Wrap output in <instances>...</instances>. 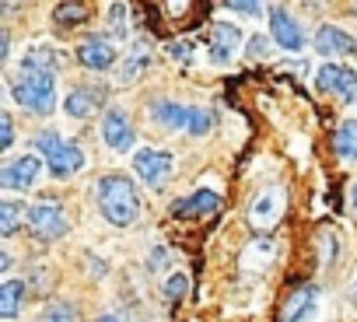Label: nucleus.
<instances>
[{
    "label": "nucleus",
    "mask_w": 357,
    "mask_h": 322,
    "mask_svg": "<svg viewBox=\"0 0 357 322\" xmlns=\"http://www.w3.org/2000/svg\"><path fill=\"white\" fill-rule=\"evenodd\" d=\"M98 210H102L105 221L116 224V228L133 224V221L140 217V197H137V186H133L126 176H119V172L105 176V179L98 183Z\"/></svg>",
    "instance_id": "1"
},
{
    "label": "nucleus",
    "mask_w": 357,
    "mask_h": 322,
    "mask_svg": "<svg viewBox=\"0 0 357 322\" xmlns=\"http://www.w3.org/2000/svg\"><path fill=\"white\" fill-rule=\"evenodd\" d=\"M11 95L18 105H25L29 112H53L56 105V74L53 70H32V67H22V74L11 81Z\"/></svg>",
    "instance_id": "2"
},
{
    "label": "nucleus",
    "mask_w": 357,
    "mask_h": 322,
    "mask_svg": "<svg viewBox=\"0 0 357 322\" xmlns=\"http://www.w3.org/2000/svg\"><path fill=\"white\" fill-rule=\"evenodd\" d=\"M36 147H39V154L46 158V165H50V172L56 176V179H70V176H77L81 169H84V147H77L74 140H67L63 133H56V130H43L39 137H36Z\"/></svg>",
    "instance_id": "3"
},
{
    "label": "nucleus",
    "mask_w": 357,
    "mask_h": 322,
    "mask_svg": "<svg viewBox=\"0 0 357 322\" xmlns=\"http://www.w3.org/2000/svg\"><path fill=\"white\" fill-rule=\"evenodd\" d=\"M151 116H154V123H161V126H168V130H186V133H193V137H207V133L214 130V116H211V109H204V105H178V102L158 98V102L151 105Z\"/></svg>",
    "instance_id": "4"
},
{
    "label": "nucleus",
    "mask_w": 357,
    "mask_h": 322,
    "mask_svg": "<svg viewBox=\"0 0 357 322\" xmlns=\"http://www.w3.org/2000/svg\"><path fill=\"white\" fill-rule=\"evenodd\" d=\"M172 169H175V161H172L168 151H158V147H137L133 151V172L154 190L168 183Z\"/></svg>",
    "instance_id": "5"
},
{
    "label": "nucleus",
    "mask_w": 357,
    "mask_h": 322,
    "mask_svg": "<svg viewBox=\"0 0 357 322\" xmlns=\"http://www.w3.org/2000/svg\"><path fill=\"white\" fill-rule=\"evenodd\" d=\"M315 84H319V91L336 95V98H343L347 105H357V74H354L350 67L322 63L319 74H315Z\"/></svg>",
    "instance_id": "6"
},
{
    "label": "nucleus",
    "mask_w": 357,
    "mask_h": 322,
    "mask_svg": "<svg viewBox=\"0 0 357 322\" xmlns=\"http://www.w3.org/2000/svg\"><path fill=\"white\" fill-rule=\"evenodd\" d=\"M25 217H29V228L39 238H63L67 228H70L67 217H63V207H56V204H36V207L25 210Z\"/></svg>",
    "instance_id": "7"
},
{
    "label": "nucleus",
    "mask_w": 357,
    "mask_h": 322,
    "mask_svg": "<svg viewBox=\"0 0 357 322\" xmlns=\"http://www.w3.org/2000/svg\"><path fill=\"white\" fill-rule=\"evenodd\" d=\"M116 43L105 39V36H88L81 46H77V60L88 67V70H109L116 63Z\"/></svg>",
    "instance_id": "8"
},
{
    "label": "nucleus",
    "mask_w": 357,
    "mask_h": 322,
    "mask_svg": "<svg viewBox=\"0 0 357 322\" xmlns=\"http://www.w3.org/2000/svg\"><path fill=\"white\" fill-rule=\"evenodd\" d=\"M270 36H273V43H277L280 49H287V53H298V49L305 46V36H301L298 22H294L284 8H270Z\"/></svg>",
    "instance_id": "9"
},
{
    "label": "nucleus",
    "mask_w": 357,
    "mask_h": 322,
    "mask_svg": "<svg viewBox=\"0 0 357 322\" xmlns=\"http://www.w3.org/2000/svg\"><path fill=\"white\" fill-rule=\"evenodd\" d=\"M102 140H105V147H112V151H130L133 147V126H130V119H126V112L123 109H109L105 116H102Z\"/></svg>",
    "instance_id": "10"
},
{
    "label": "nucleus",
    "mask_w": 357,
    "mask_h": 322,
    "mask_svg": "<svg viewBox=\"0 0 357 322\" xmlns=\"http://www.w3.org/2000/svg\"><path fill=\"white\" fill-rule=\"evenodd\" d=\"M43 172V161L25 154V158H15L11 165H4V172H0V183H4L8 190H32L36 179Z\"/></svg>",
    "instance_id": "11"
},
{
    "label": "nucleus",
    "mask_w": 357,
    "mask_h": 322,
    "mask_svg": "<svg viewBox=\"0 0 357 322\" xmlns=\"http://www.w3.org/2000/svg\"><path fill=\"white\" fill-rule=\"evenodd\" d=\"M315 49L322 56H357V43L336 25H322L315 32Z\"/></svg>",
    "instance_id": "12"
},
{
    "label": "nucleus",
    "mask_w": 357,
    "mask_h": 322,
    "mask_svg": "<svg viewBox=\"0 0 357 322\" xmlns=\"http://www.w3.org/2000/svg\"><path fill=\"white\" fill-rule=\"evenodd\" d=\"M319 315V287H298L284 305V322H312Z\"/></svg>",
    "instance_id": "13"
},
{
    "label": "nucleus",
    "mask_w": 357,
    "mask_h": 322,
    "mask_svg": "<svg viewBox=\"0 0 357 322\" xmlns=\"http://www.w3.org/2000/svg\"><path fill=\"white\" fill-rule=\"evenodd\" d=\"M280 207H284V193H280L277 186H266V190L249 204V221L259 224V228H266V224H273V221L280 217Z\"/></svg>",
    "instance_id": "14"
},
{
    "label": "nucleus",
    "mask_w": 357,
    "mask_h": 322,
    "mask_svg": "<svg viewBox=\"0 0 357 322\" xmlns=\"http://www.w3.org/2000/svg\"><path fill=\"white\" fill-rule=\"evenodd\" d=\"M238 43H242L238 25H231V22L214 25V36H211V60H214V63H231Z\"/></svg>",
    "instance_id": "15"
},
{
    "label": "nucleus",
    "mask_w": 357,
    "mask_h": 322,
    "mask_svg": "<svg viewBox=\"0 0 357 322\" xmlns=\"http://www.w3.org/2000/svg\"><path fill=\"white\" fill-rule=\"evenodd\" d=\"M218 207H221V197L214 190H197L193 197L175 204V214L178 217H204V214H214Z\"/></svg>",
    "instance_id": "16"
},
{
    "label": "nucleus",
    "mask_w": 357,
    "mask_h": 322,
    "mask_svg": "<svg viewBox=\"0 0 357 322\" xmlns=\"http://www.w3.org/2000/svg\"><path fill=\"white\" fill-rule=\"evenodd\" d=\"M63 109H67V116H74V119H88V116L98 109V91H95V88H74V91L67 95Z\"/></svg>",
    "instance_id": "17"
},
{
    "label": "nucleus",
    "mask_w": 357,
    "mask_h": 322,
    "mask_svg": "<svg viewBox=\"0 0 357 322\" xmlns=\"http://www.w3.org/2000/svg\"><path fill=\"white\" fill-rule=\"evenodd\" d=\"M333 147L343 161H357V119H343L336 137H333Z\"/></svg>",
    "instance_id": "18"
},
{
    "label": "nucleus",
    "mask_w": 357,
    "mask_h": 322,
    "mask_svg": "<svg viewBox=\"0 0 357 322\" xmlns=\"http://www.w3.org/2000/svg\"><path fill=\"white\" fill-rule=\"evenodd\" d=\"M22 67H32V70H56L60 67V53L53 46H32L22 60Z\"/></svg>",
    "instance_id": "19"
},
{
    "label": "nucleus",
    "mask_w": 357,
    "mask_h": 322,
    "mask_svg": "<svg viewBox=\"0 0 357 322\" xmlns=\"http://www.w3.org/2000/svg\"><path fill=\"white\" fill-rule=\"evenodd\" d=\"M22 294H25V284L22 280H8L4 287H0V315L15 319L18 308H22Z\"/></svg>",
    "instance_id": "20"
},
{
    "label": "nucleus",
    "mask_w": 357,
    "mask_h": 322,
    "mask_svg": "<svg viewBox=\"0 0 357 322\" xmlns=\"http://www.w3.org/2000/svg\"><path fill=\"white\" fill-rule=\"evenodd\" d=\"M151 63V49H147V43H133V49H130V60L123 63V74H119V81L123 84H130L144 67Z\"/></svg>",
    "instance_id": "21"
},
{
    "label": "nucleus",
    "mask_w": 357,
    "mask_h": 322,
    "mask_svg": "<svg viewBox=\"0 0 357 322\" xmlns=\"http://www.w3.org/2000/svg\"><path fill=\"white\" fill-rule=\"evenodd\" d=\"M18 214H22L18 204H11V200L0 204V235H4V238H11L18 231Z\"/></svg>",
    "instance_id": "22"
},
{
    "label": "nucleus",
    "mask_w": 357,
    "mask_h": 322,
    "mask_svg": "<svg viewBox=\"0 0 357 322\" xmlns=\"http://www.w3.org/2000/svg\"><path fill=\"white\" fill-rule=\"evenodd\" d=\"M39 322H74V308L67 301H50L39 315Z\"/></svg>",
    "instance_id": "23"
},
{
    "label": "nucleus",
    "mask_w": 357,
    "mask_h": 322,
    "mask_svg": "<svg viewBox=\"0 0 357 322\" xmlns=\"http://www.w3.org/2000/svg\"><path fill=\"white\" fill-rule=\"evenodd\" d=\"M84 15H88V11H84L81 4H60V8L53 11V18H56L60 25H77V22H84Z\"/></svg>",
    "instance_id": "24"
},
{
    "label": "nucleus",
    "mask_w": 357,
    "mask_h": 322,
    "mask_svg": "<svg viewBox=\"0 0 357 322\" xmlns=\"http://www.w3.org/2000/svg\"><path fill=\"white\" fill-rule=\"evenodd\" d=\"M322 249H326V256H322V263H326V266H329L333 259H340V238H336L333 231H326V235H322Z\"/></svg>",
    "instance_id": "25"
},
{
    "label": "nucleus",
    "mask_w": 357,
    "mask_h": 322,
    "mask_svg": "<svg viewBox=\"0 0 357 322\" xmlns=\"http://www.w3.org/2000/svg\"><path fill=\"white\" fill-rule=\"evenodd\" d=\"M186 291H190V280H186L183 273H175V277L165 284V294H168V298H183Z\"/></svg>",
    "instance_id": "26"
},
{
    "label": "nucleus",
    "mask_w": 357,
    "mask_h": 322,
    "mask_svg": "<svg viewBox=\"0 0 357 322\" xmlns=\"http://www.w3.org/2000/svg\"><path fill=\"white\" fill-rule=\"evenodd\" d=\"M11 140H15V123H11V116L4 112V116H0V151H8Z\"/></svg>",
    "instance_id": "27"
},
{
    "label": "nucleus",
    "mask_w": 357,
    "mask_h": 322,
    "mask_svg": "<svg viewBox=\"0 0 357 322\" xmlns=\"http://www.w3.org/2000/svg\"><path fill=\"white\" fill-rule=\"evenodd\" d=\"M109 25H116L119 32L126 29V4H112L109 8Z\"/></svg>",
    "instance_id": "28"
},
{
    "label": "nucleus",
    "mask_w": 357,
    "mask_h": 322,
    "mask_svg": "<svg viewBox=\"0 0 357 322\" xmlns=\"http://www.w3.org/2000/svg\"><path fill=\"white\" fill-rule=\"evenodd\" d=\"M245 53H249V60L266 56V39H263V36H252V39H249V46H245Z\"/></svg>",
    "instance_id": "29"
},
{
    "label": "nucleus",
    "mask_w": 357,
    "mask_h": 322,
    "mask_svg": "<svg viewBox=\"0 0 357 322\" xmlns=\"http://www.w3.org/2000/svg\"><path fill=\"white\" fill-rule=\"evenodd\" d=\"M168 53H172L175 60H190V56H193V43H186V39H183V43H172Z\"/></svg>",
    "instance_id": "30"
},
{
    "label": "nucleus",
    "mask_w": 357,
    "mask_h": 322,
    "mask_svg": "<svg viewBox=\"0 0 357 322\" xmlns=\"http://www.w3.org/2000/svg\"><path fill=\"white\" fill-rule=\"evenodd\" d=\"M228 8H231V11H238V15H259V11H263L259 4H228Z\"/></svg>",
    "instance_id": "31"
},
{
    "label": "nucleus",
    "mask_w": 357,
    "mask_h": 322,
    "mask_svg": "<svg viewBox=\"0 0 357 322\" xmlns=\"http://www.w3.org/2000/svg\"><path fill=\"white\" fill-rule=\"evenodd\" d=\"M98 322H126L123 315H98Z\"/></svg>",
    "instance_id": "32"
},
{
    "label": "nucleus",
    "mask_w": 357,
    "mask_h": 322,
    "mask_svg": "<svg viewBox=\"0 0 357 322\" xmlns=\"http://www.w3.org/2000/svg\"><path fill=\"white\" fill-rule=\"evenodd\" d=\"M350 204H354V210H357V183H354V190H350Z\"/></svg>",
    "instance_id": "33"
},
{
    "label": "nucleus",
    "mask_w": 357,
    "mask_h": 322,
    "mask_svg": "<svg viewBox=\"0 0 357 322\" xmlns=\"http://www.w3.org/2000/svg\"><path fill=\"white\" fill-rule=\"evenodd\" d=\"M354 298H357V277H354Z\"/></svg>",
    "instance_id": "34"
}]
</instances>
